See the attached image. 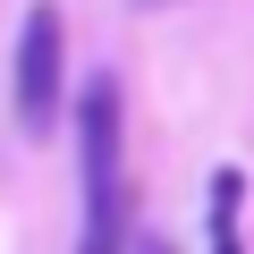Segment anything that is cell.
I'll return each mask as SVG.
<instances>
[{
  "label": "cell",
  "mask_w": 254,
  "mask_h": 254,
  "mask_svg": "<svg viewBox=\"0 0 254 254\" xmlns=\"http://www.w3.org/2000/svg\"><path fill=\"white\" fill-rule=\"evenodd\" d=\"M9 102H17V127H26V136H51V127H60V102H68V26H60L51 0H34L26 26H17Z\"/></svg>",
  "instance_id": "obj_1"
},
{
  "label": "cell",
  "mask_w": 254,
  "mask_h": 254,
  "mask_svg": "<svg viewBox=\"0 0 254 254\" xmlns=\"http://www.w3.org/2000/svg\"><path fill=\"white\" fill-rule=\"evenodd\" d=\"M76 178H85V195L127 187V102H119V76H85V93H76Z\"/></svg>",
  "instance_id": "obj_2"
},
{
  "label": "cell",
  "mask_w": 254,
  "mask_h": 254,
  "mask_svg": "<svg viewBox=\"0 0 254 254\" xmlns=\"http://www.w3.org/2000/svg\"><path fill=\"white\" fill-rule=\"evenodd\" d=\"M76 254H136V195H127V187H110V195H85Z\"/></svg>",
  "instance_id": "obj_3"
},
{
  "label": "cell",
  "mask_w": 254,
  "mask_h": 254,
  "mask_svg": "<svg viewBox=\"0 0 254 254\" xmlns=\"http://www.w3.org/2000/svg\"><path fill=\"white\" fill-rule=\"evenodd\" d=\"M237 203H246V178L220 170V178H212V254H246V237H237Z\"/></svg>",
  "instance_id": "obj_4"
},
{
  "label": "cell",
  "mask_w": 254,
  "mask_h": 254,
  "mask_svg": "<svg viewBox=\"0 0 254 254\" xmlns=\"http://www.w3.org/2000/svg\"><path fill=\"white\" fill-rule=\"evenodd\" d=\"M136 254H170V246H161V237H136Z\"/></svg>",
  "instance_id": "obj_5"
},
{
  "label": "cell",
  "mask_w": 254,
  "mask_h": 254,
  "mask_svg": "<svg viewBox=\"0 0 254 254\" xmlns=\"http://www.w3.org/2000/svg\"><path fill=\"white\" fill-rule=\"evenodd\" d=\"M144 9H153V0H144Z\"/></svg>",
  "instance_id": "obj_6"
}]
</instances>
